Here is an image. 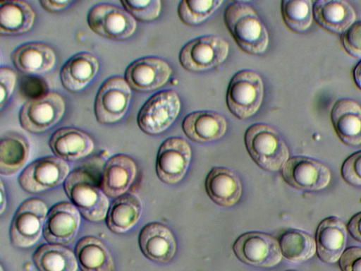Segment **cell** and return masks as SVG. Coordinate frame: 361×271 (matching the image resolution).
<instances>
[{
    "mask_svg": "<svg viewBox=\"0 0 361 271\" xmlns=\"http://www.w3.org/2000/svg\"><path fill=\"white\" fill-rule=\"evenodd\" d=\"M225 24L237 45L245 53H263L269 32L255 9L244 1H234L225 9Z\"/></svg>",
    "mask_w": 361,
    "mask_h": 271,
    "instance_id": "obj_1",
    "label": "cell"
},
{
    "mask_svg": "<svg viewBox=\"0 0 361 271\" xmlns=\"http://www.w3.org/2000/svg\"><path fill=\"white\" fill-rule=\"evenodd\" d=\"M244 140L249 155L264 170L279 171L289 159V151L284 140L266 124L256 123L249 126Z\"/></svg>",
    "mask_w": 361,
    "mask_h": 271,
    "instance_id": "obj_2",
    "label": "cell"
},
{
    "mask_svg": "<svg viewBox=\"0 0 361 271\" xmlns=\"http://www.w3.org/2000/svg\"><path fill=\"white\" fill-rule=\"evenodd\" d=\"M65 192L82 216L89 222L106 218L109 200L90 175L83 169L71 171L64 181Z\"/></svg>",
    "mask_w": 361,
    "mask_h": 271,
    "instance_id": "obj_3",
    "label": "cell"
},
{
    "mask_svg": "<svg viewBox=\"0 0 361 271\" xmlns=\"http://www.w3.org/2000/svg\"><path fill=\"white\" fill-rule=\"evenodd\" d=\"M264 84L255 71L244 69L235 73L226 91L228 109L236 118L245 119L253 116L263 100Z\"/></svg>",
    "mask_w": 361,
    "mask_h": 271,
    "instance_id": "obj_4",
    "label": "cell"
},
{
    "mask_svg": "<svg viewBox=\"0 0 361 271\" xmlns=\"http://www.w3.org/2000/svg\"><path fill=\"white\" fill-rule=\"evenodd\" d=\"M228 43L216 35H203L187 42L180 49L179 61L188 71L197 73L214 68L224 61Z\"/></svg>",
    "mask_w": 361,
    "mask_h": 271,
    "instance_id": "obj_5",
    "label": "cell"
},
{
    "mask_svg": "<svg viewBox=\"0 0 361 271\" xmlns=\"http://www.w3.org/2000/svg\"><path fill=\"white\" fill-rule=\"evenodd\" d=\"M180 109V100L175 91H159L150 97L140 109L137 125L146 134L161 133L174 122Z\"/></svg>",
    "mask_w": 361,
    "mask_h": 271,
    "instance_id": "obj_6",
    "label": "cell"
},
{
    "mask_svg": "<svg viewBox=\"0 0 361 271\" xmlns=\"http://www.w3.org/2000/svg\"><path fill=\"white\" fill-rule=\"evenodd\" d=\"M48 213L44 201L30 198L23 201L13 217L9 236L11 243L18 248H27L39 239Z\"/></svg>",
    "mask_w": 361,
    "mask_h": 271,
    "instance_id": "obj_7",
    "label": "cell"
},
{
    "mask_svg": "<svg viewBox=\"0 0 361 271\" xmlns=\"http://www.w3.org/2000/svg\"><path fill=\"white\" fill-rule=\"evenodd\" d=\"M235 256L243 263L257 267H271L282 258L279 241L274 236L251 231L241 234L233 244Z\"/></svg>",
    "mask_w": 361,
    "mask_h": 271,
    "instance_id": "obj_8",
    "label": "cell"
},
{
    "mask_svg": "<svg viewBox=\"0 0 361 271\" xmlns=\"http://www.w3.org/2000/svg\"><path fill=\"white\" fill-rule=\"evenodd\" d=\"M87 21L92 32L112 40L129 37L137 25L135 19L126 10L106 3L93 6L87 13Z\"/></svg>",
    "mask_w": 361,
    "mask_h": 271,
    "instance_id": "obj_9",
    "label": "cell"
},
{
    "mask_svg": "<svg viewBox=\"0 0 361 271\" xmlns=\"http://www.w3.org/2000/svg\"><path fill=\"white\" fill-rule=\"evenodd\" d=\"M65 103L55 92H48L26 101L19 112L21 127L31 133H39L54 126L63 116Z\"/></svg>",
    "mask_w": 361,
    "mask_h": 271,
    "instance_id": "obj_10",
    "label": "cell"
},
{
    "mask_svg": "<svg viewBox=\"0 0 361 271\" xmlns=\"http://www.w3.org/2000/svg\"><path fill=\"white\" fill-rule=\"evenodd\" d=\"M131 98V90L126 80L119 76L106 79L97 93L94 111L97 121L110 124L126 114Z\"/></svg>",
    "mask_w": 361,
    "mask_h": 271,
    "instance_id": "obj_11",
    "label": "cell"
},
{
    "mask_svg": "<svg viewBox=\"0 0 361 271\" xmlns=\"http://www.w3.org/2000/svg\"><path fill=\"white\" fill-rule=\"evenodd\" d=\"M69 167L58 157L47 156L31 162L20 173L18 183L30 193H39L59 185L68 176Z\"/></svg>",
    "mask_w": 361,
    "mask_h": 271,
    "instance_id": "obj_12",
    "label": "cell"
},
{
    "mask_svg": "<svg viewBox=\"0 0 361 271\" xmlns=\"http://www.w3.org/2000/svg\"><path fill=\"white\" fill-rule=\"evenodd\" d=\"M281 174L290 186L303 191L323 189L331 179L330 171L324 164L303 156L289 158L281 169Z\"/></svg>",
    "mask_w": 361,
    "mask_h": 271,
    "instance_id": "obj_13",
    "label": "cell"
},
{
    "mask_svg": "<svg viewBox=\"0 0 361 271\" xmlns=\"http://www.w3.org/2000/svg\"><path fill=\"white\" fill-rule=\"evenodd\" d=\"M191 159L189 144L182 138L171 137L159 147L156 159V173L167 184L180 181L185 174Z\"/></svg>",
    "mask_w": 361,
    "mask_h": 271,
    "instance_id": "obj_14",
    "label": "cell"
},
{
    "mask_svg": "<svg viewBox=\"0 0 361 271\" xmlns=\"http://www.w3.org/2000/svg\"><path fill=\"white\" fill-rule=\"evenodd\" d=\"M80 224V213L71 203L61 202L48 211L42 234L50 243L59 245L70 243L77 235Z\"/></svg>",
    "mask_w": 361,
    "mask_h": 271,
    "instance_id": "obj_15",
    "label": "cell"
},
{
    "mask_svg": "<svg viewBox=\"0 0 361 271\" xmlns=\"http://www.w3.org/2000/svg\"><path fill=\"white\" fill-rule=\"evenodd\" d=\"M171 73V68L163 59L146 56L134 61L126 68L125 80L135 91L151 92L162 87Z\"/></svg>",
    "mask_w": 361,
    "mask_h": 271,
    "instance_id": "obj_16",
    "label": "cell"
},
{
    "mask_svg": "<svg viewBox=\"0 0 361 271\" xmlns=\"http://www.w3.org/2000/svg\"><path fill=\"white\" fill-rule=\"evenodd\" d=\"M136 174V164L130 157L114 155L104 167L100 188L107 197L118 198L129 189Z\"/></svg>",
    "mask_w": 361,
    "mask_h": 271,
    "instance_id": "obj_17",
    "label": "cell"
},
{
    "mask_svg": "<svg viewBox=\"0 0 361 271\" xmlns=\"http://www.w3.org/2000/svg\"><path fill=\"white\" fill-rule=\"evenodd\" d=\"M347 229L343 221L335 216L325 218L316 231V251L319 258L327 263L337 262L345 251Z\"/></svg>",
    "mask_w": 361,
    "mask_h": 271,
    "instance_id": "obj_18",
    "label": "cell"
},
{
    "mask_svg": "<svg viewBox=\"0 0 361 271\" xmlns=\"http://www.w3.org/2000/svg\"><path fill=\"white\" fill-rule=\"evenodd\" d=\"M138 243L143 255L157 263L169 261L176 250L173 234L168 227L159 222L144 226L139 234Z\"/></svg>",
    "mask_w": 361,
    "mask_h": 271,
    "instance_id": "obj_19",
    "label": "cell"
},
{
    "mask_svg": "<svg viewBox=\"0 0 361 271\" xmlns=\"http://www.w3.org/2000/svg\"><path fill=\"white\" fill-rule=\"evenodd\" d=\"M182 128L192 141L206 143L221 138L226 131L227 123L224 117L216 112L200 110L185 116Z\"/></svg>",
    "mask_w": 361,
    "mask_h": 271,
    "instance_id": "obj_20",
    "label": "cell"
},
{
    "mask_svg": "<svg viewBox=\"0 0 361 271\" xmlns=\"http://www.w3.org/2000/svg\"><path fill=\"white\" fill-rule=\"evenodd\" d=\"M331 120L340 140L348 146L361 144V107L354 100L341 99L331 108Z\"/></svg>",
    "mask_w": 361,
    "mask_h": 271,
    "instance_id": "obj_21",
    "label": "cell"
},
{
    "mask_svg": "<svg viewBox=\"0 0 361 271\" xmlns=\"http://www.w3.org/2000/svg\"><path fill=\"white\" fill-rule=\"evenodd\" d=\"M53 153L65 161H75L90 155L94 149V142L85 132L72 127L56 130L49 141Z\"/></svg>",
    "mask_w": 361,
    "mask_h": 271,
    "instance_id": "obj_22",
    "label": "cell"
},
{
    "mask_svg": "<svg viewBox=\"0 0 361 271\" xmlns=\"http://www.w3.org/2000/svg\"><path fill=\"white\" fill-rule=\"evenodd\" d=\"M313 17L322 28L343 34L355 21L352 6L343 0H319L313 2Z\"/></svg>",
    "mask_w": 361,
    "mask_h": 271,
    "instance_id": "obj_23",
    "label": "cell"
},
{
    "mask_svg": "<svg viewBox=\"0 0 361 271\" xmlns=\"http://www.w3.org/2000/svg\"><path fill=\"white\" fill-rule=\"evenodd\" d=\"M205 190L214 203L222 207H230L239 200L242 186L239 178L231 170L214 167L206 177Z\"/></svg>",
    "mask_w": 361,
    "mask_h": 271,
    "instance_id": "obj_24",
    "label": "cell"
},
{
    "mask_svg": "<svg viewBox=\"0 0 361 271\" xmlns=\"http://www.w3.org/2000/svg\"><path fill=\"white\" fill-rule=\"evenodd\" d=\"M98 68L99 64L94 55L85 52L77 53L61 67V84L69 92H78L93 79Z\"/></svg>",
    "mask_w": 361,
    "mask_h": 271,
    "instance_id": "obj_25",
    "label": "cell"
},
{
    "mask_svg": "<svg viewBox=\"0 0 361 271\" xmlns=\"http://www.w3.org/2000/svg\"><path fill=\"white\" fill-rule=\"evenodd\" d=\"M13 65L20 71L38 74L51 70L55 64L53 49L40 42H28L17 47L11 55Z\"/></svg>",
    "mask_w": 361,
    "mask_h": 271,
    "instance_id": "obj_26",
    "label": "cell"
},
{
    "mask_svg": "<svg viewBox=\"0 0 361 271\" xmlns=\"http://www.w3.org/2000/svg\"><path fill=\"white\" fill-rule=\"evenodd\" d=\"M35 14L24 1H0V34L2 36H18L26 33L32 27Z\"/></svg>",
    "mask_w": 361,
    "mask_h": 271,
    "instance_id": "obj_27",
    "label": "cell"
},
{
    "mask_svg": "<svg viewBox=\"0 0 361 271\" xmlns=\"http://www.w3.org/2000/svg\"><path fill=\"white\" fill-rule=\"evenodd\" d=\"M142 205L140 198L132 193L116 198L110 205L106 224L113 232L121 234L130 229L140 219Z\"/></svg>",
    "mask_w": 361,
    "mask_h": 271,
    "instance_id": "obj_28",
    "label": "cell"
},
{
    "mask_svg": "<svg viewBox=\"0 0 361 271\" xmlns=\"http://www.w3.org/2000/svg\"><path fill=\"white\" fill-rule=\"evenodd\" d=\"M75 255L81 271H114L111 253L95 236L81 238L76 243Z\"/></svg>",
    "mask_w": 361,
    "mask_h": 271,
    "instance_id": "obj_29",
    "label": "cell"
},
{
    "mask_svg": "<svg viewBox=\"0 0 361 271\" xmlns=\"http://www.w3.org/2000/svg\"><path fill=\"white\" fill-rule=\"evenodd\" d=\"M30 152L27 139L16 132L3 135L0 141V174L10 176L19 171L27 162Z\"/></svg>",
    "mask_w": 361,
    "mask_h": 271,
    "instance_id": "obj_30",
    "label": "cell"
},
{
    "mask_svg": "<svg viewBox=\"0 0 361 271\" xmlns=\"http://www.w3.org/2000/svg\"><path fill=\"white\" fill-rule=\"evenodd\" d=\"M32 260L39 271H77L75 253L59 244L47 243L37 248Z\"/></svg>",
    "mask_w": 361,
    "mask_h": 271,
    "instance_id": "obj_31",
    "label": "cell"
},
{
    "mask_svg": "<svg viewBox=\"0 0 361 271\" xmlns=\"http://www.w3.org/2000/svg\"><path fill=\"white\" fill-rule=\"evenodd\" d=\"M282 256L293 263H300L312 258L316 252V243L309 234L295 229L285 231L279 237Z\"/></svg>",
    "mask_w": 361,
    "mask_h": 271,
    "instance_id": "obj_32",
    "label": "cell"
},
{
    "mask_svg": "<svg viewBox=\"0 0 361 271\" xmlns=\"http://www.w3.org/2000/svg\"><path fill=\"white\" fill-rule=\"evenodd\" d=\"M283 20L293 32L307 30L313 20V2L309 0H283L281 5Z\"/></svg>",
    "mask_w": 361,
    "mask_h": 271,
    "instance_id": "obj_33",
    "label": "cell"
},
{
    "mask_svg": "<svg viewBox=\"0 0 361 271\" xmlns=\"http://www.w3.org/2000/svg\"><path fill=\"white\" fill-rule=\"evenodd\" d=\"M223 3L222 0H182L178 15L184 24L196 25L207 20Z\"/></svg>",
    "mask_w": 361,
    "mask_h": 271,
    "instance_id": "obj_34",
    "label": "cell"
},
{
    "mask_svg": "<svg viewBox=\"0 0 361 271\" xmlns=\"http://www.w3.org/2000/svg\"><path fill=\"white\" fill-rule=\"evenodd\" d=\"M120 2L127 12L141 22H149L157 19L161 8V3L159 0H124Z\"/></svg>",
    "mask_w": 361,
    "mask_h": 271,
    "instance_id": "obj_35",
    "label": "cell"
},
{
    "mask_svg": "<svg viewBox=\"0 0 361 271\" xmlns=\"http://www.w3.org/2000/svg\"><path fill=\"white\" fill-rule=\"evenodd\" d=\"M341 42L348 54L361 59V20L355 21L341 35Z\"/></svg>",
    "mask_w": 361,
    "mask_h": 271,
    "instance_id": "obj_36",
    "label": "cell"
},
{
    "mask_svg": "<svg viewBox=\"0 0 361 271\" xmlns=\"http://www.w3.org/2000/svg\"><path fill=\"white\" fill-rule=\"evenodd\" d=\"M343 179L352 186H361V150L350 155L341 167Z\"/></svg>",
    "mask_w": 361,
    "mask_h": 271,
    "instance_id": "obj_37",
    "label": "cell"
},
{
    "mask_svg": "<svg viewBox=\"0 0 361 271\" xmlns=\"http://www.w3.org/2000/svg\"><path fill=\"white\" fill-rule=\"evenodd\" d=\"M16 77V73L12 69L8 67L0 68L1 109L3 108L13 91Z\"/></svg>",
    "mask_w": 361,
    "mask_h": 271,
    "instance_id": "obj_38",
    "label": "cell"
},
{
    "mask_svg": "<svg viewBox=\"0 0 361 271\" xmlns=\"http://www.w3.org/2000/svg\"><path fill=\"white\" fill-rule=\"evenodd\" d=\"M339 266L341 271H361V248L353 246L345 250Z\"/></svg>",
    "mask_w": 361,
    "mask_h": 271,
    "instance_id": "obj_39",
    "label": "cell"
},
{
    "mask_svg": "<svg viewBox=\"0 0 361 271\" xmlns=\"http://www.w3.org/2000/svg\"><path fill=\"white\" fill-rule=\"evenodd\" d=\"M348 229L354 239L361 242V212L350 219L348 224Z\"/></svg>",
    "mask_w": 361,
    "mask_h": 271,
    "instance_id": "obj_40",
    "label": "cell"
},
{
    "mask_svg": "<svg viewBox=\"0 0 361 271\" xmlns=\"http://www.w3.org/2000/svg\"><path fill=\"white\" fill-rule=\"evenodd\" d=\"M72 1H52V0H40L39 3L41 6L49 13H54L61 11L67 7Z\"/></svg>",
    "mask_w": 361,
    "mask_h": 271,
    "instance_id": "obj_41",
    "label": "cell"
},
{
    "mask_svg": "<svg viewBox=\"0 0 361 271\" xmlns=\"http://www.w3.org/2000/svg\"><path fill=\"white\" fill-rule=\"evenodd\" d=\"M353 79L357 87L361 90V60L354 68Z\"/></svg>",
    "mask_w": 361,
    "mask_h": 271,
    "instance_id": "obj_42",
    "label": "cell"
},
{
    "mask_svg": "<svg viewBox=\"0 0 361 271\" xmlns=\"http://www.w3.org/2000/svg\"><path fill=\"white\" fill-rule=\"evenodd\" d=\"M1 214L3 213L6 207V194H4V188L2 181H1Z\"/></svg>",
    "mask_w": 361,
    "mask_h": 271,
    "instance_id": "obj_43",
    "label": "cell"
},
{
    "mask_svg": "<svg viewBox=\"0 0 361 271\" xmlns=\"http://www.w3.org/2000/svg\"><path fill=\"white\" fill-rule=\"evenodd\" d=\"M286 271H295V270H286Z\"/></svg>",
    "mask_w": 361,
    "mask_h": 271,
    "instance_id": "obj_44",
    "label": "cell"
}]
</instances>
